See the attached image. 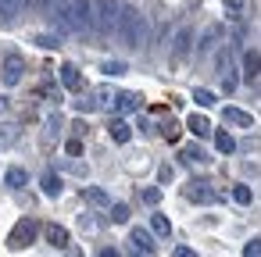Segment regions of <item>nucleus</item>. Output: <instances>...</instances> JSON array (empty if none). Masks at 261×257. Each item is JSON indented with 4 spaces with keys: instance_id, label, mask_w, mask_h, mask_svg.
Instances as JSON below:
<instances>
[{
    "instance_id": "1",
    "label": "nucleus",
    "mask_w": 261,
    "mask_h": 257,
    "mask_svg": "<svg viewBox=\"0 0 261 257\" xmlns=\"http://www.w3.org/2000/svg\"><path fill=\"white\" fill-rule=\"evenodd\" d=\"M118 36H122V43L125 47H143V36H147V22H143V15L136 11V8H122V15H118Z\"/></svg>"
},
{
    "instance_id": "2",
    "label": "nucleus",
    "mask_w": 261,
    "mask_h": 257,
    "mask_svg": "<svg viewBox=\"0 0 261 257\" xmlns=\"http://www.w3.org/2000/svg\"><path fill=\"white\" fill-rule=\"evenodd\" d=\"M118 15H122V4H118V0H100V4H97V18H93V29L97 33H115L118 29Z\"/></svg>"
},
{
    "instance_id": "3",
    "label": "nucleus",
    "mask_w": 261,
    "mask_h": 257,
    "mask_svg": "<svg viewBox=\"0 0 261 257\" xmlns=\"http://www.w3.org/2000/svg\"><path fill=\"white\" fill-rule=\"evenodd\" d=\"M33 236H36V221H33V218H22V221L8 232V246H11V250H22V246L33 243Z\"/></svg>"
},
{
    "instance_id": "4",
    "label": "nucleus",
    "mask_w": 261,
    "mask_h": 257,
    "mask_svg": "<svg viewBox=\"0 0 261 257\" xmlns=\"http://www.w3.org/2000/svg\"><path fill=\"white\" fill-rule=\"evenodd\" d=\"M68 18H72V29H93V4L90 0H72Z\"/></svg>"
},
{
    "instance_id": "5",
    "label": "nucleus",
    "mask_w": 261,
    "mask_h": 257,
    "mask_svg": "<svg viewBox=\"0 0 261 257\" xmlns=\"http://www.w3.org/2000/svg\"><path fill=\"white\" fill-rule=\"evenodd\" d=\"M0 72H4V86H18V82H22V72H25V61H22L18 54H8Z\"/></svg>"
},
{
    "instance_id": "6",
    "label": "nucleus",
    "mask_w": 261,
    "mask_h": 257,
    "mask_svg": "<svg viewBox=\"0 0 261 257\" xmlns=\"http://www.w3.org/2000/svg\"><path fill=\"white\" fill-rule=\"evenodd\" d=\"M257 79H261V54L257 50H247L243 54V82L257 86Z\"/></svg>"
},
{
    "instance_id": "7",
    "label": "nucleus",
    "mask_w": 261,
    "mask_h": 257,
    "mask_svg": "<svg viewBox=\"0 0 261 257\" xmlns=\"http://www.w3.org/2000/svg\"><path fill=\"white\" fill-rule=\"evenodd\" d=\"M190 47H193V29H190V25H179V33H175V40H172V54L182 61V58L190 54Z\"/></svg>"
},
{
    "instance_id": "8",
    "label": "nucleus",
    "mask_w": 261,
    "mask_h": 257,
    "mask_svg": "<svg viewBox=\"0 0 261 257\" xmlns=\"http://www.w3.org/2000/svg\"><path fill=\"white\" fill-rule=\"evenodd\" d=\"M22 4L25 0H0V25H11L22 15Z\"/></svg>"
},
{
    "instance_id": "9",
    "label": "nucleus",
    "mask_w": 261,
    "mask_h": 257,
    "mask_svg": "<svg viewBox=\"0 0 261 257\" xmlns=\"http://www.w3.org/2000/svg\"><path fill=\"white\" fill-rule=\"evenodd\" d=\"M222 122H225V125H240V129H250V125H254V118H250L247 111H240V107H225V111H222Z\"/></svg>"
},
{
    "instance_id": "10",
    "label": "nucleus",
    "mask_w": 261,
    "mask_h": 257,
    "mask_svg": "<svg viewBox=\"0 0 261 257\" xmlns=\"http://www.w3.org/2000/svg\"><path fill=\"white\" fill-rule=\"evenodd\" d=\"M129 243H133L136 250H143V253H154V246H158L147 229H133V232H129Z\"/></svg>"
},
{
    "instance_id": "11",
    "label": "nucleus",
    "mask_w": 261,
    "mask_h": 257,
    "mask_svg": "<svg viewBox=\"0 0 261 257\" xmlns=\"http://www.w3.org/2000/svg\"><path fill=\"white\" fill-rule=\"evenodd\" d=\"M61 86H65V90H72V93H75V90H83V75H79V68H75V65H61Z\"/></svg>"
},
{
    "instance_id": "12",
    "label": "nucleus",
    "mask_w": 261,
    "mask_h": 257,
    "mask_svg": "<svg viewBox=\"0 0 261 257\" xmlns=\"http://www.w3.org/2000/svg\"><path fill=\"white\" fill-rule=\"evenodd\" d=\"M186 129H190L193 136H200V139L211 136V122H207L204 115H190V118H186Z\"/></svg>"
},
{
    "instance_id": "13",
    "label": "nucleus",
    "mask_w": 261,
    "mask_h": 257,
    "mask_svg": "<svg viewBox=\"0 0 261 257\" xmlns=\"http://www.w3.org/2000/svg\"><path fill=\"white\" fill-rule=\"evenodd\" d=\"M108 132H111L115 143H129V139H133V129H129V122H122V118H115V122L108 125Z\"/></svg>"
},
{
    "instance_id": "14",
    "label": "nucleus",
    "mask_w": 261,
    "mask_h": 257,
    "mask_svg": "<svg viewBox=\"0 0 261 257\" xmlns=\"http://www.w3.org/2000/svg\"><path fill=\"white\" fill-rule=\"evenodd\" d=\"M186 196L193 200V204H211L215 200V193L204 186V182H190V189H186Z\"/></svg>"
},
{
    "instance_id": "15",
    "label": "nucleus",
    "mask_w": 261,
    "mask_h": 257,
    "mask_svg": "<svg viewBox=\"0 0 261 257\" xmlns=\"http://www.w3.org/2000/svg\"><path fill=\"white\" fill-rule=\"evenodd\" d=\"M83 196H86L90 204H97V207H111V196H108L100 186H83Z\"/></svg>"
},
{
    "instance_id": "16",
    "label": "nucleus",
    "mask_w": 261,
    "mask_h": 257,
    "mask_svg": "<svg viewBox=\"0 0 261 257\" xmlns=\"http://www.w3.org/2000/svg\"><path fill=\"white\" fill-rule=\"evenodd\" d=\"M43 232H47V243L50 246H68V229L65 225H47Z\"/></svg>"
},
{
    "instance_id": "17",
    "label": "nucleus",
    "mask_w": 261,
    "mask_h": 257,
    "mask_svg": "<svg viewBox=\"0 0 261 257\" xmlns=\"http://www.w3.org/2000/svg\"><path fill=\"white\" fill-rule=\"evenodd\" d=\"M215 40H222V25H207V29H204V36H200V43H197L200 54H207V50L215 47Z\"/></svg>"
},
{
    "instance_id": "18",
    "label": "nucleus",
    "mask_w": 261,
    "mask_h": 257,
    "mask_svg": "<svg viewBox=\"0 0 261 257\" xmlns=\"http://www.w3.org/2000/svg\"><path fill=\"white\" fill-rule=\"evenodd\" d=\"M115 107H118L122 115H129V111L140 107V97H136V93H118V97H115Z\"/></svg>"
},
{
    "instance_id": "19",
    "label": "nucleus",
    "mask_w": 261,
    "mask_h": 257,
    "mask_svg": "<svg viewBox=\"0 0 261 257\" xmlns=\"http://www.w3.org/2000/svg\"><path fill=\"white\" fill-rule=\"evenodd\" d=\"M25 182H29L25 168H8V175H4V186H11V189H22Z\"/></svg>"
},
{
    "instance_id": "20",
    "label": "nucleus",
    "mask_w": 261,
    "mask_h": 257,
    "mask_svg": "<svg viewBox=\"0 0 261 257\" xmlns=\"http://www.w3.org/2000/svg\"><path fill=\"white\" fill-rule=\"evenodd\" d=\"M40 186H43V193H47V196H61V179H58L54 172H47V175L40 179Z\"/></svg>"
},
{
    "instance_id": "21",
    "label": "nucleus",
    "mask_w": 261,
    "mask_h": 257,
    "mask_svg": "<svg viewBox=\"0 0 261 257\" xmlns=\"http://www.w3.org/2000/svg\"><path fill=\"white\" fill-rule=\"evenodd\" d=\"M150 232L154 236H172V221L165 214H150Z\"/></svg>"
},
{
    "instance_id": "22",
    "label": "nucleus",
    "mask_w": 261,
    "mask_h": 257,
    "mask_svg": "<svg viewBox=\"0 0 261 257\" xmlns=\"http://www.w3.org/2000/svg\"><path fill=\"white\" fill-rule=\"evenodd\" d=\"M215 147H218V154H232L236 150V139L229 132H215Z\"/></svg>"
},
{
    "instance_id": "23",
    "label": "nucleus",
    "mask_w": 261,
    "mask_h": 257,
    "mask_svg": "<svg viewBox=\"0 0 261 257\" xmlns=\"http://www.w3.org/2000/svg\"><path fill=\"white\" fill-rule=\"evenodd\" d=\"M140 200H143L147 207H158V204H161V189H158V186H147V189H140Z\"/></svg>"
},
{
    "instance_id": "24",
    "label": "nucleus",
    "mask_w": 261,
    "mask_h": 257,
    "mask_svg": "<svg viewBox=\"0 0 261 257\" xmlns=\"http://www.w3.org/2000/svg\"><path fill=\"white\" fill-rule=\"evenodd\" d=\"M18 139V125H0V147H11Z\"/></svg>"
},
{
    "instance_id": "25",
    "label": "nucleus",
    "mask_w": 261,
    "mask_h": 257,
    "mask_svg": "<svg viewBox=\"0 0 261 257\" xmlns=\"http://www.w3.org/2000/svg\"><path fill=\"white\" fill-rule=\"evenodd\" d=\"M193 100H197L200 107H215V104H218V97H215L211 90H197V93H193Z\"/></svg>"
},
{
    "instance_id": "26",
    "label": "nucleus",
    "mask_w": 261,
    "mask_h": 257,
    "mask_svg": "<svg viewBox=\"0 0 261 257\" xmlns=\"http://www.w3.org/2000/svg\"><path fill=\"white\" fill-rule=\"evenodd\" d=\"M111 221L125 225V221H129V204H111Z\"/></svg>"
},
{
    "instance_id": "27",
    "label": "nucleus",
    "mask_w": 261,
    "mask_h": 257,
    "mask_svg": "<svg viewBox=\"0 0 261 257\" xmlns=\"http://www.w3.org/2000/svg\"><path fill=\"white\" fill-rule=\"evenodd\" d=\"M100 72H104V75H125V61H104Z\"/></svg>"
},
{
    "instance_id": "28",
    "label": "nucleus",
    "mask_w": 261,
    "mask_h": 257,
    "mask_svg": "<svg viewBox=\"0 0 261 257\" xmlns=\"http://www.w3.org/2000/svg\"><path fill=\"white\" fill-rule=\"evenodd\" d=\"M100 104H97V93H86L83 100H75V111H97Z\"/></svg>"
},
{
    "instance_id": "29",
    "label": "nucleus",
    "mask_w": 261,
    "mask_h": 257,
    "mask_svg": "<svg viewBox=\"0 0 261 257\" xmlns=\"http://www.w3.org/2000/svg\"><path fill=\"white\" fill-rule=\"evenodd\" d=\"M36 43H40L43 50H54V47H61V40H58V36H50V33H40V36H36Z\"/></svg>"
},
{
    "instance_id": "30",
    "label": "nucleus",
    "mask_w": 261,
    "mask_h": 257,
    "mask_svg": "<svg viewBox=\"0 0 261 257\" xmlns=\"http://www.w3.org/2000/svg\"><path fill=\"white\" fill-rule=\"evenodd\" d=\"M250 196H254L250 186H232V200H236V204H250Z\"/></svg>"
},
{
    "instance_id": "31",
    "label": "nucleus",
    "mask_w": 261,
    "mask_h": 257,
    "mask_svg": "<svg viewBox=\"0 0 261 257\" xmlns=\"http://www.w3.org/2000/svg\"><path fill=\"white\" fill-rule=\"evenodd\" d=\"M161 129H165V139H168V143H175V139H179V132H182V129H179L175 122H165Z\"/></svg>"
},
{
    "instance_id": "32",
    "label": "nucleus",
    "mask_w": 261,
    "mask_h": 257,
    "mask_svg": "<svg viewBox=\"0 0 261 257\" xmlns=\"http://www.w3.org/2000/svg\"><path fill=\"white\" fill-rule=\"evenodd\" d=\"M243 257H261V239H247V246H243Z\"/></svg>"
},
{
    "instance_id": "33",
    "label": "nucleus",
    "mask_w": 261,
    "mask_h": 257,
    "mask_svg": "<svg viewBox=\"0 0 261 257\" xmlns=\"http://www.w3.org/2000/svg\"><path fill=\"white\" fill-rule=\"evenodd\" d=\"M236 82H240V79H236V75H232V68H229V72L222 75V90H225V93H232V90H236Z\"/></svg>"
},
{
    "instance_id": "34",
    "label": "nucleus",
    "mask_w": 261,
    "mask_h": 257,
    "mask_svg": "<svg viewBox=\"0 0 261 257\" xmlns=\"http://www.w3.org/2000/svg\"><path fill=\"white\" fill-rule=\"evenodd\" d=\"M54 132H61V115H50L47 118V136H54Z\"/></svg>"
},
{
    "instance_id": "35",
    "label": "nucleus",
    "mask_w": 261,
    "mask_h": 257,
    "mask_svg": "<svg viewBox=\"0 0 261 257\" xmlns=\"http://www.w3.org/2000/svg\"><path fill=\"white\" fill-rule=\"evenodd\" d=\"M182 157H186V161H204V150H200V147H186Z\"/></svg>"
},
{
    "instance_id": "36",
    "label": "nucleus",
    "mask_w": 261,
    "mask_h": 257,
    "mask_svg": "<svg viewBox=\"0 0 261 257\" xmlns=\"http://www.w3.org/2000/svg\"><path fill=\"white\" fill-rule=\"evenodd\" d=\"M225 11H229L232 18H240V11H243V0H225Z\"/></svg>"
},
{
    "instance_id": "37",
    "label": "nucleus",
    "mask_w": 261,
    "mask_h": 257,
    "mask_svg": "<svg viewBox=\"0 0 261 257\" xmlns=\"http://www.w3.org/2000/svg\"><path fill=\"white\" fill-rule=\"evenodd\" d=\"M172 257H197V253H193L190 246H175V250H172Z\"/></svg>"
},
{
    "instance_id": "38",
    "label": "nucleus",
    "mask_w": 261,
    "mask_h": 257,
    "mask_svg": "<svg viewBox=\"0 0 261 257\" xmlns=\"http://www.w3.org/2000/svg\"><path fill=\"white\" fill-rule=\"evenodd\" d=\"M68 154H72V157H79V154H83V143H79V139H72V143H68Z\"/></svg>"
},
{
    "instance_id": "39",
    "label": "nucleus",
    "mask_w": 261,
    "mask_h": 257,
    "mask_svg": "<svg viewBox=\"0 0 261 257\" xmlns=\"http://www.w3.org/2000/svg\"><path fill=\"white\" fill-rule=\"evenodd\" d=\"M100 257H122V253H118L115 246H108V250H100Z\"/></svg>"
},
{
    "instance_id": "40",
    "label": "nucleus",
    "mask_w": 261,
    "mask_h": 257,
    "mask_svg": "<svg viewBox=\"0 0 261 257\" xmlns=\"http://www.w3.org/2000/svg\"><path fill=\"white\" fill-rule=\"evenodd\" d=\"M4 107H8V100H4V97H0V111H4Z\"/></svg>"
},
{
    "instance_id": "41",
    "label": "nucleus",
    "mask_w": 261,
    "mask_h": 257,
    "mask_svg": "<svg viewBox=\"0 0 261 257\" xmlns=\"http://www.w3.org/2000/svg\"><path fill=\"white\" fill-rule=\"evenodd\" d=\"M36 4H40V8H47V4H50V0H36Z\"/></svg>"
}]
</instances>
